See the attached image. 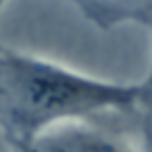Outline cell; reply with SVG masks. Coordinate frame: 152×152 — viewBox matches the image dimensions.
<instances>
[{"label": "cell", "instance_id": "obj_1", "mask_svg": "<svg viewBox=\"0 0 152 152\" xmlns=\"http://www.w3.org/2000/svg\"><path fill=\"white\" fill-rule=\"evenodd\" d=\"M145 81H109L57 59L0 43V133L14 152H28L57 124L109 112H135Z\"/></svg>", "mask_w": 152, "mask_h": 152}, {"label": "cell", "instance_id": "obj_6", "mask_svg": "<svg viewBox=\"0 0 152 152\" xmlns=\"http://www.w3.org/2000/svg\"><path fill=\"white\" fill-rule=\"evenodd\" d=\"M10 0H0V14H2V10H5V5H7Z\"/></svg>", "mask_w": 152, "mask_h": 152}, {"label": "cell", "instance_id": "obj_3", "mask_svg": "<svg viewBox=\"0 0 152 152\" xmlns=\"http://www.w3.org/2000/svg\"><path fill=\"white\" fill-rule=\"evenodd\" d=\"M93 26L112 31L119 26H142L152 33V0H69Z\"/></svg>", "mask_w": 152, "mask_h": 152}, {"label": "cell", "instance_id": "obj_2", "mask_svg": "<svg viewBox=\"0 0 152 152\" xmlns=\"http://www.w3.org/2000/svg\"><path fill=\"white\" fill-rule=\"evenodd\" d=\"M93 119H74L52 126L36 138L28 152H140L138 142Z\"/></svg>", "mask_w": 152, "mask_h": 152}, {"label": "cell", "instance_id": "obj_5", "mask_svg": "<svg viewBox=\"0 0 152 152\" xmlns=\"http://www.w3.org/2000/svg\"><path fill=\"white\" fill-rule=\"evenodd\" d=\"M145 83H147L150 90H152V59H150V71H147V76H145Z\"/></svg>", "mask_w": 152, "mask_h": 152}, {"label": "cell", "instance_id": "obj_4", "mask_svg": "<svg viewBox=\"0 0 152 152\" xmlns=\"http://www.w3.org/2000/svg\"><path fill=\"white\" fill-rule=\"evenodd\" d=\"M135 114L140 116V138H138L140 152H152V90H150V86H147V93H145L140 107L135 109Z\"/></svg>", "mask_w": 152, "mask_h": 152}]
</instances>
